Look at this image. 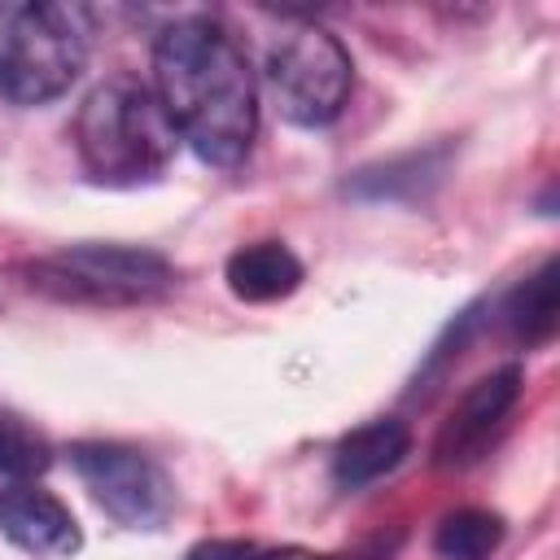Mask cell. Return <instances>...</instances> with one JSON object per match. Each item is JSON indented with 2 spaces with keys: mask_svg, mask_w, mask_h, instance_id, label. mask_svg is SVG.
Listing matches in <instances>:
<instances>
[{
  "mask_svg": "<svg viewBox=\"0 0 560 560\" xmlns=\"http://www.w3.org/2000/svg\"><path fill=\"white\" fill-rule=\"evenodd\" d=\"M153 92L201 162H245L258 131V88L245 48L223 22L192 13L162 26L153 39Z\"/></svg>",
  "mask_w": 560,
  "mask_h": 560,
  "instance_id": "6da1fadb",
  "label": "cell"
},
{
  "mask_svg": "<svg viewBox=\"0 0 560 560\" xmlns=\"http://www.w3.org/2000/svg\"><path fill=\"white\" fill-rule=\"evenodd\" d=\"M175 127L153 92V83L136 74L101 79L74 118V149L79 166L92 184L136 188L158 179L175 158Z\"/></svg>",
  "mask_w": 560,
  "mask_h": 560,
  "instance_id": "7a4b0ae2",
  "label": "cell"
},
{
  "mask_svg": "<svg viewBox=\"0 0 560 560\" xmlns=\"http://www.w3.org/2000/svg\"><path fill=\"white\" fill-rule=\"evenodd\" d=\"M88 22L83 4H0V96L26 109L66 96L88 66Z\"/></svg>",
  "mask_w": 560,
  "mask_h": 560,
  "instance_id": "3957f363",
  "label": "cell"
},
{
  "mask_svg": "<svg viewBox=\"0 0 560 560\" xmlns=\"http://www.w3.org/2000/svg\"><path fill=\"white\" fill-rule=\"evenodd\" d=\"M18 276L31 293L74 306H144L175 289V267L166 254L114 241H83L26 258Z\"/></svg>",
  "mask_w": 560,
  "mask_h": 560,
  "instance_id": "277c9868",
  "label": "cell"
},
{
  "mask_svg": "<svg viewBox=\"0 0 560 560\" xmlns=\"http://www.w3.org/2000/svg\"><path fill=\"white\" fill-rule=\"evenodd\" d=\"M350 83V52L315 22H289L267 48V88L280 118L293 127H328L346 109Z\"/></svg>",
  "mask_w": 560,
  "mask_h": 560,
  "instance_id": "5b68a950",
  "label": "cell"
},
{
  "mask_svg": "<svg viewBox=\"0 0 560 560\" xmlns=\"http://www.w3.org/2000/svg\"><path fill=\"white\" fill-rule=\"evenodd\" d=\"M70 464L92 499L127 529H162L175 512V486L166 468L127 442H74Z\"/></svg>",
  "mask_w": 560,
  "mask_h": 560,
  "instance_id": "8992f818",
  "label": "cell"
},
{
  "mask_svg": "<svg viewBox=\"0 0 560 560\" xmlns=\"http://www.w3.org/2000/svg\"><path fill=\"white\" fill-rule=\"evenodd\" d=\"M521 368H494L481 381H472L459 402L451 407V416L442 420L438 438H433V464L438 468H468L472 459H481V451L490 446V438L503 429V420L512 416L516 398H521Z\"/></svg>",
  "mask_w": 560,
  "mask_h": 560,
  "instance_id": "52a82bcc",
  "label": "cell"
},
{
  "mask_svg": "<svg viewBox=\"0 0 560 560\" xmlns=\"http://www.w3.org/2000/svg\"><path fill=\"white\" fill-rule=\"evenodd\" d=\"M0 534L35 560L74 556L83 547V529H79L74 512L52 490H39V486L0 490Z\"/></svg>",
  "mask_w": 560,
  "mask_h": 560,
  "instance_id": "ba28073f",
  "label": "cell"
},
{
  "mask_svg": "<svg viewBox=\"0 0 560 560\" xmlns=\"http://www.w3.org/2000/svg\"><path fill=\"white\" fill-rule=\"evenodd\" d=\"M451 153H455V144L438 140V144L407 149V153L381 158L372 166H359L346 179V197H354V201H424L446 179Z\"/></svg>",
  "mask_w": 560,
  "mask_h": 560,
  "instance_id": "9c48e42d",
  "label": "cell"
},
{
  "mask_svg": "<svg viewBox=\"0 0 560 560\" xmlns=\"http://www.w3.org/2000/svg\"><path fill=\"white\" fill-rule=\"evenodd\" d=\"M411 451V429L398 416H376L350 429L332 451V481L341 490H359L385 472H394Z\"/></svg>",
  "mask_w": 560,
  "mask_h": 560,
  "instance_id": "30bf717a",
  "label": "cell"
},
{
  "mask_svg": "<svg viewBox=\"0 0 560 560\" xmlns=\"http://www.w3.org/2000/svg\"><path fill=\"white\" fill-rule=\"evenodd\" d=\"M223 280L236 302H249V306L280 302L302 284V258L284 241H254L228 254Z\"/></svg>",
  "mask_w": 560,
  "mask_h": 560,
  "instance_id": "8fae6325",
  "label": "cell"
},
{
  "mask_svg": "<svg viewBox=\"0 0 560 560\" xmlns=\"http://www.w3.org/2000/svg\"><path fill=\"white\" fill-rule=\"evenodd\" d=\"M499 319L516 346H542L551 341L560 324V262L542 258L538 271H529L499 306Z\"/></svg>",
  "mask_w": 560,
  "mask_h": 560,
  "instance_id": "7c38bea8",
  "label": "cell"
},
{
  "mask_svg": "<svg viewBox=\"0 0 560 560\" xmlns=\"http://www.w3.org/2000/svg\"><path fill=\"white\" fill-rule=\"evenodd\" d=\"M503 516L490 508H455L433 529V551L442 560H490L503 547Z\"/></svg>",
  "mask_w": 560,
  "mask_h": 560,
  "instance_id": "4fadbf2b",
  "label": "cell"
},
{
  "mask_svg": "<svg viewBox=\"0 0 560 560\" xmlns=\"http://www.w3.org/2000/svg\"><path fill=\"white\" fill-rule=\"evenodd\" d=\"M52 464V442L22 420L18 411L0 407V472L4 477H39Z\"/></svg>",
  "mask_w": 560,
  "mask_h": 560,
  "instance_id": "5bb4252c",
  "label": "cell"
},
{
  "mask_svg": "<svg viewBox=\"0 0 560 560\" xmlns=\"http://www.w3.org/2000/svg\"><path fill=\"white\" fill-rule=\"evenodd\" d=\"M262 551L245 538H201L184 551V560H258Z\"/></svg>",
  "mask_w": 560,
  "mask_h": 560,
  "instance_id": "9a60e30c",
  "label": "cell"
},
{
  "mask_svg": "<svg viewBox=\"0 0 560 560\" xmlns=\"http://www.w3.org/2000/svg\"><path fill=\"white\" fill-rule=\"evenodd\" d=\"M258 560H385L381 551L376 556H319V551H306V547H276V551H262Z\"/></svg>",
  "mask_w": 560,
  "mask_h": 560,
  "instance_id": "2e32d148",
  "label": "cell"
}]
</instances>
